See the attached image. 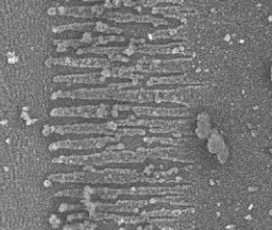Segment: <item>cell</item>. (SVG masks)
I'll return each mask as SVG.
<instances>
[{
  "label": "cell",
  "instance_id": "obj_1",
  "mask_svg": "<svg viewBox=\"0 0 272 230\" xmlns=\"http://www.w3.org/2000/svg\"><path fill=\"white\" fill-rule=\"evenodd\" d=\"M192 188L190 185H177V187H132L129 189H110V188H90L86 187L83 191L89 195L96 194L104 199H116L119 195L131 196H147V195H186L183 192Z\"/></svg>",
  "mask_w": 272,
  "mask_h": 230
},
{
  "label": "cell",
  "instance_id": "obj_2",
  "mask_svg": "<svg viewBox=\"0 0 272 230\" xmlns=\"http://www.w3.org/2000/svg\"><path fill=\"white\" fill-rule=\"evenodd\" d=\"M117 130H118V126L116 125L115 122H107L103 124L85 123V124H78V125H72V126L51 127L52 132H57V134H60V135H66V134L104 135L105 137L118 138L116 136Z\"/></svg>",
  "mask_w": 272,
  "mask_h": 230
},
{
  "label": "cell",
  "instance_id": "obj_3",
  "mask_svg": "<svg viewBox=\"0 0 272 230\" xmlns=\"http://www.w3.org/2000/svg\"><path fill=\"white\" fill-rule=\"evenodd\" d=\"M184 43H169V44H159V45H153V44H146L144 43L140 46L133 45L130 44L129 47H124L122 50V54L131 56L135 52H140V54H145L149 56H156V55H187L188 51L185 47H183Z\"/></svg>",
  "mask_w": 272,
  "mask_h": 230
},
{
  "label": "cell",
  "instance_id": "obj_4",
  "mask_svg": "<svg viewBox=\"0 0 272 230\" xmlns=\"http://www.w3.org/2000/svg\"><path fill=\"white\" fill-rule=\"evenodd\" d=\"M106 105L100 104H90V105H80V107L71 108H58L51 111L52 117H78V118H105L108 111L105 110Z\"/></svg>",
  "mask_w": 272,
  "mask_h": 230
},
{
  "label": "cell",
  "instance_id": "obj_5",
  "mask_svg": "<svg viewBox=\"0 0 272 230\" xmlns=\"http://www.w3.org/2000/svg\"><path fill=\"white\" fill-rule=\"evenodd\" d=\"M119 138L116 137H102V138H87L83 140H65L59 141L51 144L50 149L58 148H70V149H93V148H102L107 143L117 142Z\"/></svg>",
  "mask_w": 272,
  "mask_h": 230
},
{
  "label": "cell",
  "instance_id": "obj_6",
  "mask_svg": "<svg viewBox=\"0 0 272 230\" xmlns=\"http://www.w3.org/2000/svg\"><path fill=\"white\" fill-rule=\"evenodd\" d=\"M62 97V98H80V99H114L116 97V91L110 90L107 86L105 87H90V88H78L74 91L66 92H57L54 97Z\"/></svg>",
  "mask_w": 272,
  "mask_h": 230
},
{
  "label": "cell",
  "instance_id": "obj_7",
  "mask_svg": "<svg viewBox=\"0 0 272 230\" xmlns=\"http://www.w3.org/2000/svg\"><path fill=\"white\" fill-rule=\"evenodd\" d=\"M117 126H145L150 128H163V127H174V126H185L189 123V120H138L134 117H129L124 120L115 121Z\"/></svg>",
  "mask_w": 272,
  "mask_h": 230
},
{
  "label": "cell",
  "instance_id": "obj_8",
  "mask_svg": "<svg viewBox=\"0 0 272 230\" xmlns=\"http://www.w3.org/2000/svg\"><path fill=\"white\" fill-rule=\"evenodd\" d=\"M47 64H59L70 67L81 68H103L108 69L111 66V62L103 58H85V59H72V58H60L51 59Z\"/></svg>",
  "mask_w": 272,
  "mask_h": 230
},
{
  "label": "cell",
  "instance_id": "obj_9",
  "mask_svg": "<svg viewBox=\"0 0 272 230\" xmlns=\"http://www.w3.org/2000/svg\"><path fill=\"white\" fill-rule=\"evenodd\" d=\"M102 19L113 21L116 23H151L153 26L160 25H170V23L164 19H159V17H152L150 15H136L132 13H120V12H106L102 16Z\"/></svg>",
  "mask_w": 272,
  "mask_h": 230
},
{
  "label": "cell",
  "instance_id": "obj_10",
  "mask_svg": "<svg viewBox=\"0 0 272 230\" xmlns=\"http://www.w3.org/2000/svg\"><path fill=\"white\" fill-rule=\"evenodd\" d=\"M134 113L138 117H154V118H185L189 117L190 113L187 108H154V107H141V105H135L132 107Z\"/></svg>",
  "mask_w": 272,
  "mask_h": 230
},
{
  "label": "cell",
  "instance_id": "obj_11",
  "mask_svg": "<svg viewBox=\"0 0 272 230\" xmlns=\"http://www.w3.org/2000/svg\"><path fill=\"white\" fill-rule=\"evenodd\" d=\"M106 77L101 72H94L80 75H65L53 78L54 82H65L68 84H102L106 81Z\"/></svg>",
  "mask_w": 272,
  "mask_h": 230
},
{
  "label": "cell",
  "instance_id": "obj_12",
  "mask_svg": "<svg viewBox=\"0 0 272 230\" xmlns=\"http://www.w3.org/2000/svg\"><path fill=\"white\" fill-rule=\"evenodd\" d=\"M174 84H181V85H204V81L197 80L188 77L187 75H178V76H169V77H150L145 83L146 86H153V85H174Z\"/></svg>",
  "mask_w": 272,
  "mask_h": 230
},
{
  "label": "cell",
  "instance_id": "obj_13",
  "mask_svg": "<svg viewBox=\"0 0 272 230\" xmlns=\"http://www.w3.org/2000/svg\"><path fill=\"white\" fill-rule=\"evenodd\" d=\"M124 47H102V46H96V47H84L81 48L77 51L78 55H84V54H94V55H106L108 57L119 55V52H122Z\"/></svg>",
  "mask_w": 272,
  "mask_h": 230
},
{
  "label": "cell",
  "instance_id": "obj_14",
  "mask_svg": "<svg viewBox=\"0 0 272 230\" xmlns=\"http://www.w3.org/2000/svg\"><path fill=\"white\" fill-rule=\"evenodd\" d=\"M192 58H183V59H139L138 60V64H143V65H157V66H162L163 64L165 65H180L186 63V62H192Z\"/></svg>",
  "mask_w": 272,
  "mask_h": 230
},
{
  "label": "cell",
  "instance_id": "obj_15",
  "mask_svg": "<svg viewBox=\"0 0 272 230\" xmlns=\"http://www.w3.org/2000/svg\"><path fill=\"white\" fill-rule=\"evenodd\" d=\"M195 209H187V210H167V209H161V210H154V211H144L141 213V216L144 217H165V216H179L183 213H189V212H194Z\"/></svg>",
  "mask_w": 272,
  "mask_h": 230
},
{
  "label": "cell",
  "instance_id": "obj_16",
  "mask_svg": "<svg viewBox=\"0 0 272 230\" xmlns=\"http://www.w3.org/2000/svg\"><path fill=\"white\" fill-rule=\"evenodd\" d=\"M150 40H160V39H174V40H180V39H186L185 37H181L179 35V29L172 28L167 30H159L153 32L148 35Z\"/></svg>",
  "mask_w": 272,
  "mask_h": 230
},
{
  "label": "cell",
  "instance_id": "obj_17",
  "mask_svg": "<svg viewBox=\"0 0 272 230\" xmlns=\"http://www.w3.org/2000/svg\"><path fill=\"white\" fill-rule=\"evenodd\" d=\"M193 9H190L188 7H154L152 8V14H157L158 12H164L167 14H181L183 12H190Z\"/></svg>",
  "mask_w": 272,
  "mask_h": 230
},
{
  "label": "cell",
  "instance_id": "obj_18",
  "mask_svg": "<svg viewBox=\"0 0 272 230\" xmlns=\"http://www.w3.org/2000/svg\"><path fill=\"white\" fill-rule=\"evenodd\" d=\"M143 141L148 144H151L154 142V143H161L163 145H174V146L182 145V142H183L182 139L176 140L172 138H144Z\"/></svg>",
  "mask_w": 272,
  "mask_h": 230
},
{
  "label": "cell",
  "instance_id": "obj_19",
  "mask_svg": "<svg viewBox=\"0 0 272 230\" xmlns=\"http://www.w3.org/2000/svg\"><path fill=\"white\" fill-rule=\"evenodd\" d=\"M125 39L120 35H99L97 38L93 39V47L104 45L111 42H124Z\"/></svg>",
  "mask_w": 272,
  "mask_h": 230
},
{
  "label": "cell",
  "instance_id": "obj_20",
  "mask_svg": "<svg viewBox=\"0 0 272 230\" xmlns=\"http://www.w3.org/2000/svg\"><path fill=\"white\" fill-rule=\"evenodd\" d=\"M96 23H85V24H71V25H67V26H62V27H58L54 28L53 31L54 32H62L64 30H85L88 28L95 27Z\"/></svg>",
  "mask_w": 272,
  "mask_h": 230
},
{
  "label": "cell",
  "instance_id": "obj_21",
  "mask_svg": "<svg viewBox=\"0 0 272 230\" xmlns=\"http://www.w3.org/2000/svg\"><path fill=\"white\" fill-rule=\"evenodd\" d=\"M186 128V126H174V127H163V128H151L150 132L152 134H175L176 131H179L180 129Z\"/></svg>",
  "mask_w": 272,
  "mask_h": 230
},
{
  "label": "cell",
  "instance_id": "obj_22",
  "mask_svg": "<svg viewBox=\"0 0 272 230\" xmlns=\"http://www.w3.org/2000/svg\"><path fill=\"white\" fill-rule=\"evenodd\" d=\"M97 227L96 224L94 223H90V222H84V223H81V224H74V225H66L64 227V230H68V229H80V230H84V229H87V230H93Z\"/></svg>",
  "mask_w": 272,
  "mask_h": 230
},
{
  "label": "cell",
  "instance_id": "obj_23",
  "mask_svg": "<svg viewBox=\"0 0 272 230\" xmlns=\"http://www.w3.org/2000/svg\"><path fill=\"white\" fill-rule=\"evenodd\" d=\"M131 109H132V107L129 104H115V105H113L114 111H128Z\"/></svg>",
  "mask_w": 272,
  "mask_h": 230
},
{
  "label": "cell",
  "instance_id": "obj_24",
  "mask_svg": "<svg viewBox=\"0 0 272 230\" xmlns=\"http://www.w3.org/2000/svg\"><path fill=\"white\" fill-rule=\"evenodd\" d=\"M108 61H120V62H129L130 59L126 58V57H123V56H120V55H116V56H112V57H108L107 59Z\"/></svg>",
  "mask_w": 272,
  "mask_h": 230
},
{
  "label": "cell",
  "instance_id": "obj_25",
  "mask_svg": "<svg viewBox=\"0 0 272 230\" xmlns=\"http://www.w3.org/2000/svg\"><path fill=\"white\" fill-rule=\"evenodd\" d=\"M102 6H103V8H104V10H105V9H113V8H114L113 5H112V3H108V2H107V3H104Z\"/></svg>",
  "mask_w": 272,
  "mask_h": 230
},
{
  "label": "cell",
  "instance_id": "obj_26",
  "mask_svg": "<svg viewBox=\"0 0 272 230\" xmlns=\"http://www.w3.org/2000/svg\"><path fill=\"white\" fill-rule=\"evenodd\" d=\"M123 6L124 7H136V3H134V2H124L123 3Z\"/></svg>",
  "mask_w": 272,
  "mask_h": 230
},
{
  "label": "cell",
  "instance_id": "obj_27",
  "mask_svg": "<svg viewBox=\"0 0 272 230\" xmlns=\"http://www.w3.org/2000/svg\"><path fill=\"white\" fill-rule=\"evenodd\" d=\"M112 5H113L114 8H120L121 2H115V3H112Z\"/></svg>",
  "mask_w": 272,
  "mask_h": 230
}]
</instances>
